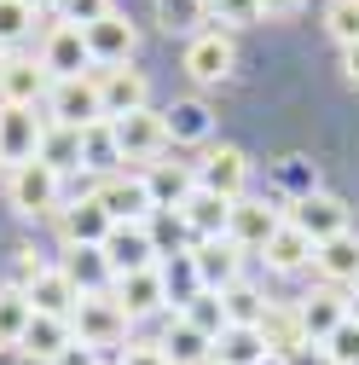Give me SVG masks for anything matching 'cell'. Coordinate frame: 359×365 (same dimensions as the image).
I'll return each mask as SVG.
<instances>
[{
    "instance_id": "6da1fadb",
    "label": "cell",
    "mask_w": 359,
    "mask_h": 365,
    "mask_svg": "<svg viewBox=\"0 0 359 365\" xmlns=\"http://www.w3.org/2000/svg\"><path fill=\"white\" fill-rule=\"evenodd\" d=\"M128 325L133 319L116 307V296L110 290H87L81 302H76V313H70V331H76V342L81 348H116V342H128Z\"/></svg>"
},
{
    "instance_id": "7a4b0ae2",
    "label": "cell",
    "mask_w": 359,
    "mask_h": 365,
    "mask_svg": "<svg viewBox=\"0 0 359 365\" xmlns=\"http://www.w3.org/2000/svg\"><path fill=\"white\" fill-rule=\"evenodd\" d=\"M93 203H99L116 226H122V220H128V226H145L151 209H157V203H151V186H145V174H128V168H116V174L99 180V186H93Z\"/></svg>"
},
{
    "instance_id": "3957f363",
    "label": "cell",
    "mask_w": 359,
    "mask_h": 365,
    "mask_svg": "<svg viewBox=\"0 0 359 365\" xmlns=\"http://www.w3.org/2000/svg\"><path fill=\"white\" fill-rule=\"evenodd\" d=\"M47 122H58V128H93V122H105V110H99V81L93 76H70V81H53L47 87Z\"/></svg>"
},
{
    "instance_id": "277c9868",
    "label": "cell",
    "mask_w": 359,
    "mask_h": 365,
    "mask_svg": "<svg viewBox=\"0 0 359 365\" xmlns=\"http://www.w3.org/2000/svg\"><path fill=\"white\" fill-rule=\"evenodd\" d=\"M58 186H64V174H53L47 163H24V168L6 174V203H12L18 215L41 220V215L58 209Z\"/></svg>"
},
{
    "instance_id": "5b68a950",
    "label": "cell",
    "mask_w": 359,
    "mask_h": 365,
    "mask_svg": "<svg viewBox=\"0 0 359 365\" xmlns=\"http://www.w3.org/2000/svg\"><path fill=\"white\" fill-rule=\"evenodd\" d=\"M81 41H87V53H93V64L99 70H116V64H133V53H140V29L128 24V12H105L99 24H87L81 29Z\"/></svg>"
},
{
    "instance_id": "8992f818",
    "label": "cell",
    "mask_w": 359,
    "mask_h": 365,
    "mask_svg": "<svg viewBox=\"0 0 359 365\" xmlns=\"http://www.w3.org/2000/svg\"><path fill=\"white\" fill-rule=\"evenodd\" d=\"M238 70V47H232V35L227 29H197L186 41V76L197 87H214V81H227Z\"/></svg>"
},
{
    "instance_id": "52a82bcc",
    "label": "cell",
    "mask_w": 359,
    "mask_h": 365,
    "mask_svg": "<svg viewBox=\"0 0 359 365\" xmlns=\"http://www.w3.org/2000/svg\"><path fill=\"white\" fill-rule=\"evenodd\" d=\"M93 81H99V110H105V122H122V116H133V110H151V81H145V70L116 64V70H99Z\"/></svg>"
},
{
    "instance_id": "ba28073f",
    "label": "cell",
    "mask_w": 359,
    "mask_h": 365,
    "mask_svg": "<svg viewBox=\"0 0 359 365\" xmlns=\"http://www.w3.org/2000/svg\"><path fill=\"white\" fill-rule=\"evenodd\" d=\"M110 133H116V145H122V163H157V157L168 151V122H162V110H133V116L110 122Z\"/></svg>"
},
{
    "instance_id": "9c48e42d",
    "label": "cell",
    "mask_w": 359,
    "mask_h": 365,
    "mask_svg": "<svg viewBox=\"0 0 359 365\" xmlns=\"http://www.w3.org/2000/svg\"><path fill=\"white\" fill-rule=\"evenodd\" d=\"M197 186L214 192V197H227V203H238L244 186H249V157L238 145H209L203 163H197Z\"/></svg>"
},
{
    "instance_id": "30bf717a",
    "label": "cell",
    "mask_w": 359,
    "mask_h": 365,
    "mask_svg": "<svg viewBox=\"0 0 359 365\" xmlns=\"http://www.w3.org/2000/svg\"><path fill=\"white\" fill-rule=\"evenodd\" d=\"M105 261H110V279H128V272H145L157 267V238H151V226H110V238L99 244Z\"/></svg>"
},
{
    "instance_id": "8fae6325",
    "label": "cell",
    "mask_w": 359,
    "mask_h": 365,
    "mask_svg": "<svg viewBox=\"0 0 359 365\" xmlns=\"http://www.w3.org/2000/svg\"><path fill=\"white\" fill-rule=\"evenodd\" d=\"M192 272H197V290H232L238 279H244V250L232 244V238H209V244H197L192 250Z\"/></svg>"
},
{
    "instance_id": "7c38bea8",
    "label": "cell",
    "mask_w": 359,
    "mask_h": 365,
    "mask_svg": "<svg viewBox=\"0 0 359 365\" xmlns=\"http://www.w3.org/2000/svg\"><path fill=\"white\" fill-rule=\"evenodd\" d=\"M41 122L35 110H24V105H0V163L6 168H24V163H35V151H41Z\"/></svg>"
},
{
    "instance_id": "4fadbf2b",
    "label": "cell",
    "mask_w": 359,
    "mask_h": 365,
    "mask_svg": "<svg viewBox=\"0 0 359 365\" xmlns=\"http://www.w3.org/2000/svg\"><path fill=\"white\" fill-rule=\"evenodd\" d=\"M284 226V215L266 203V197H238L232 203V220H227V238L238 250H266V238H273Z\"/></svg>"
},
{
    "instance_id": "5bb4252c",
    "label": "cell",
    "mask_w": 359,
    "mask_h": 365,
    "mask_svg": "<svg viewBox=\"0 0 359 365\" xmlns=\"http://www.w3.org/2000/svg\"><path fill=\"white\" fill-rule=\"evenodd\" d=\"M110 296H116V307H122L128 319H151V313H162V302H168V279H162V267H145V272L116 279Z\"/></svg>"
},
{
    "instance_id": "9a60e30c",
    "label": "cell",
    "mask_w": 359,
    "mask_h": 365,
    "mask_svg": "<svg viewBox=\"0 0 359 365\" xmlns=\"http://www.w3.org/2000/svg\"><path fill=\"white\" fill-rule=\"evenodd\" d=\"M174 215H180V226L192 232V244H209V238H227L232 203H227V197H214V192H203V186H192V197L180 203Z\"/></svg>"
},
{
    "instance_id": "2e32d148",
    "label": "cell",
    "mask_w": 359,
    "mask_h": 365,
    "mask_svg": "<svg viewBox=\"0 0 359 365\" xmlns=\"http://www.w3.org/2000/svg\"><path fill=\"white\" fill-rule=\"evenodd\" d=\"M110 226H116V220L93 203V192H87L81 203H70V209L58 215V238H64L70 250H99V244L110 238Z\"/></svg>"
},
{
    "instance_id": "e0dca14e",
    "label": "cell",
    "mask_w": 359,
    "mask_h": 365,
    "mask_svg": "<svg viewBox=\"0 0 359 365\" xmlns=\"http://www.w3.org/2000/svg\"><path fill=\"white\" fill-rule=\"evenodd\" d=\"M290 220L313 238V250H319L325 238L348 232V203H342V197H331V192H307V197L296 203V215H290Z\"/></svg>"
},
{
    "instance_id": "ac0fdd59",
    "label": "cell",
    "mask_w": 359,
    "mask_h": 365,
    "mask_svg": "<svg viewBox=\"0 0 359 365\" xmlns=\"http://www.w3.org/2000/svg\"><path fill=\"white\" fill-rule=\"evenodd\" d=\"M47 87H53L47 64H35V58H6V76H0V105L35 110V105H47Z\"/></svg>"
},
{
    "instance_id": "d6986e66",
    "label": "cell",
    "mask_w": 359,
    "mask_h": 365,
    "mask_svg": "<svg viewBox=\"0 0 359 365\" xmlns=\"http://www.w3.org/2000/svg\"><path fill=\"white\" fill-rule=\"evenodd\" d=\"M41 64H47V76H53V81H70V76H87V70H93V53H87L81 29H70V24H53Z\"/></svg>"
},
{
    "instance_id": "ffe728a7",
    "label": "cell",
    "mask_w": 359,
    "mask_h": 365,
    "mask_svg": "<svg viewBox=\"0 0 359 365\" xmlns=\"http://www.w3.org/2000/svg\"><path fill=\"white\" fill-rule=\"evenodd\" d=\"M296 313H301V331H307V342H325L342 319H348V296L336 290V284H319V290H307L301 302H296Z\"/></svg>"
},
{
    "instance_id": "44dd1931",
    "label": "cell",
    "mask_w": 359,
    "mask_h": 365,
    "mask_svg": "<svg viewBox=\"0 0 359 365\" xmlns=\"http://www.w3.org/2000/svg\"><path fill=\"white\" fill-rule=\"evenodd\" d=\"M162 354H168V365H209V359H214V336H203L186 313H168Z\"/></svg>"
},
{
    "instance_id": "7402d4cb",
    "label": "cell",
    "mask_w": 359,
    "mask_h": 365,
    "mask_svg": "<svg viewBox=\"0 0 359 365\" xmlns=\"http://www.w3.org/2000/svg\"><path fill=\"white\" fill-rule=\"evenodd\" d=\"M313 267L325 272V284H359V232L348 226V232L325 238L319 250H313Z\"/></svg>"
},
{
    "instance_id": "603a6c76",
    "label": "cell",
    "mask_w": 359,
    "mask_h": 365,
    "mask_svg": "<svg viewBox=\"0 0 359 365\" xmlns=\"http://www.w3.org/2000/svg\"><path fill=\"white\" fill-rule=\"evenodd\" d=\"M24 296H29V307H35V313H53V319H70V313H76V302H81V290H76V279H70L64 267H47V272H41V279H35Z\"/></svg>"
},
{
    "instance_id": "cb8c5ba5",
    "label": "cell",
    "mask_w": 359,
    "mask_h": 365,
    "mask_svg": "<svg viewBox=\"0 0 359 365\" xmlns=\"http://www.w3.org/2000/svg\"><path fill=\"white\" fill-rule=\"evenodd\" d=\"M255 331H261L266 354H284V359H296L301 348H313V342H307V331H301V313H296V307H266Z\"/></svg>"
},
{
    "instance_id": "d4e9b609",
    "label": "cell",
    "mask_w": 359,
    "mask_h": 365,
    "mask_svg": "<svg viewBox=\"0 0 359 365\" xmlns=\"http://www.w3.org/2000/svg\"><path fill=\"white\" fill-rule=\"evenodd\" d=\"M261 261L273 267V272H301V267H313V238L301 232L296 220H284L273 238H266V250H261Z\"/></svg>"
},
{
    "instance_id": "484cf974",
    "label": "cell",
    "mask_w": 359,
    "mask_h": 365,
    "mask_svg": "<svg viewBox=\"0 0 359 365\" xmlns=\"http://www.w3.org/2000/svg\"><path fill=\"white\" fill-rule=\"evenodd\" d=\"M162 122H168V145H203L214 133V116H209L203 99H174L162 110Z\"/></svg>"
},
{
    "instance_id": "4316f807",
    "label": "cell",
    "mask_w": 359,
    "mask_h": 365,
    "mask_svg": "<svg viewBox=\"0 0 359 365\" xmlns=\"http://www.w3.org/2000/svg\"><path fill=\"white\" fill-rule=\"evenodd\" d=\"M70 342H76V331H70V319H53V313H35L18 348H24L29 359H47V365H53V359H58V354H64Z\"/></svg>"
},
{
    "instance_id": "83f0119b",
    "label": "cell",
    "mask_w": 359,
    "mask_h": 365,
    "mask_svg": "<svg viewBox=\"0 0 359 365\" xmlns=\"http://www.w3.org/2000/svg\"><path fill=\"white\" fill-rule=\"evenodd\" d=\"M145 186H151V203L162 209V203H186L192 197V186H197V168H186V163H151L145 168Z\"/></svg>"
},
{
    "instance_id": "f1b7e54d",
    "label": "cell",
    "mask_w": 359,
    "mask_h": 365,
    "mask_svg": "<svg viewBox=\"0 0 359 365\" xmlns=\"http://www.w3.org/2000/svg\"><path fill=\"white\" fill-rule=\"evenodd\" d=\"M35 163H47L53 174H64V168H81V133H76V128H58V122H47V128H41V151H35Z\"/></svg>"
},
{
    "instance_id": "f546056e",
    "label": "cell",
    "mask_w": 359,
    "mask_h": 365,
    "mask_svg": "<svg viewBox=\"0 0 359 365\" xmlns=\"http://www.w3.org/2000/svg\"><path fill=\"white\" fill-rule=\"evenodd\" d=\"M261 354H266V342L255 325H227L214 336V365H255Z\"/></svg>"
},
{
    "instance_id": "4dcf8cb0",
    "label": "cell",
    "mask_w": 359,
    "mask_h": 365,
    "mask_svg": "<svg viewBox=\"0 0 359 365\" xmlns=\"http://www.w3.org/2000/svg\"><path fill=\"white\" fill-rule=\"evenodd\" d=\"M81 168H99V180L122 168V145H116L110 122H93V128H81Z\"/></svg>"
},
{
    "instance_id": "1f68e13d",
    "label": "cell",
    "mask_w": 359,
    "mask_h": 365,
    "mask_svg": "<svg viewBox=\"0 0 359 365\" xmlns=\"http://www.w3.org/2000/svg\"><path fill=\"white\" fill-rule=\"evenodd\" d=\"M64 272L76 279V290H81V296H87V290H110V284H116V279H110V261H105V250H70Z\"/></svg>"
},
{
    "instance_id": "d6a6232c",
    "label": "cell",
    "mask_w": 359,
    "mask_h": 365,
    "mask_svg": "<svg viewBox=\"0 0 359 365\" xmlns=\"http://www.w3.org/2000/svg\"><path fill=\"white\" fill-rule=\"evenodd\" d=\"M266 307H273V302H266L255 284H232V290H220V313H227V325H261V313Z\"/></svg>"
},
{
    "instance_id": "836d02e7",
    "label": "cell",
    "mask_w": 359,
    "mask_h": 365,
    "mask_svg": "<svg viewBox=\"0 0 359 365\" xmlns=\"http://www.w3.org/2000/svg\"><path fill=\"white\" fill-rule=\"evenodd\" d=\"M29 319H35L29 296L6 284V290H0V348H18V342H24V331H29Z\"/></svg>"
},
{
    "instance_id": "e575fe53",
    "label": "cell",
    "mask_w": 359,
    "mask_h": 365,
    "mask_svg": "<svg viewBox=\"0 0 359 365\" xmlns=\"http://www.w3.org/2000/svg\"><path fill=\"white\" fill-rule=\"evenodd\" d=\"M151 12L168 35H197V24L209 18V0H157Z\"/></svg>"
},
{
    "instance_id": "d590c367",
    "label": "cell",
    "mask_w": 359,
    "mask_h": 365,
    "mask_svg": "<svg viewBox=\"0 0 359 365\" xmlns=\"http://www.w3.org/2000/svg\"><path fill=\"white\" fill-rule=\"evenodd\" d=\"M209 18L220 24V29H249V24H261V0H209Z\"/></svg>"
},
{
    "instance_id": "8d00e7d4",
    "label": "cell",
    "mask_w": 359,
    "mask_h": 365,
    "mask_svg": "<svg viewBox=\"0 0 359 365\" xmlns=\"http://www.w3.org/2000/svg\"><path fill=\"white\" fill-rule=\"evenodd\" d=\"M35 29V12L24 6V0H0V53L18 47V41Z\"/></svg>"
},
{
    "instance_id": "74e56055",
    "label": "cell",
    "mask_w": 359,
    "mask_h": 365,
    "mask_svg": "<svg viewBox=\"0 0 359 365\" xmlns=\"http://www.w3.org/2000/svg\"><path fill=\"white\" fill-rule=\"evenodd\" d=\"M325 29L342 41V47H359V0H331L325 6Z\"/></svg>"
},
{
    "instance_id": "f35d334b",
    "label": "cell",
    "mask_w": 359,
    "mask_h": 365,
    "mask_svg": "<svg viewBox=\"0 0 359 365\" xmlns=\"http://www.w3.org/2000/svg\"><path fill=\"white\" fill-rule=\"evenodd\" d=\"M319 348H325L331 365H359V325H353V319H342V325H336Z\"/></svg>"
},
{
    "instance_id": "ab89813d",
    "label": "cell",
    "mask_w": 359,
    "mask_h": 365,
    "mask_svg": "<svg viewBox=\"0 0 359 365\" xmlns=\"http://www.w3.org/2000/svg\"><path fill=\"white\" fill-rule=\"evenodd\" d=\"M186 319H192L203 336H220V331H227V313H220V296H214V290H203V296L186 307Z\"/></svg>"
},
{
    "instance_id": "60d3db41",
    "label": "cell",
    "mask_w": 359,
    "mask_h": 365,
    "mask_svg": "<svg viewBox=\"0 0 359 365\" xmlns=\"http://www.w3.org/2000/svg\"><path fill=\"white\" fill-rule=\"evenodd\" d=\"M70 29H87V24H99L105 12H110V0H58V6H53Z\"/></svg>"
},
{
    "instance_id": "b9f144b4",
    "label": "cell",
    "mask_w": 359,
    "mask_h": 365,
    "mask_svg": "<svg viewBox=\"0 0 359 365\" xmlns=\"http://www.w3.org/2000/svg\"><path fill=\"white\" fill-rule=\"evenodd\" d=\"M41 272H47V261H41L35 250H18V255H12V290H29Z\"/></svg>"
},
{
    "instance_id": "7bdbcfd3",
    "label": "cell",
    "mask_w": 359,
    "mask_h": 365,
    "mask_svg": "<svg viewBox=\"0 0 359 365\" xmlns=\"http://www.w3.org/2000/svg\"><path fill=\"white\" fill-rule=\"evenodd\" d=\"M116 365H168V354H162V342H128Z\"/></svg>"
},
{
    "instance_id": "ee69618b",
    "label": "cell",
    "mask_w": 359,
    "mask_h": 365,
    "mask_svg": "<svg viewBox=\"0 0 359 365\" xmlns=\"http://www.w3.org/2000/svg\"><path fill=\"white\" fill-rule=\"evenodd\" d=\"M307 0H261V18H296Z\"/></svg>"
},
{
    "instance_id": "f6af8a7d",
    "label": "cell",
    "mask_w": 359,
    "mask_h": 365,
    "mask_svg": "<svg viewBox=\"0 0 359 365\" xmlns=\"http://www.w3.org/2000/svg\"><path fill=\"white\" fill-rule=\"evenodd\" d=\"M53 365H99V354H93V348H81V342H70V348H64Z\"/></svg>"
},
{
    "instance_id": "bcb514c9",
    "label": "cell",
    "mask_w": 359,
    "mask_h": 365,
    "mask_svg": "<svg viewBox=\"0 0 359 365\" xmlns=\"http://www.w3.org/2000/svg\"><path fill=\"white\" fill-rule=\"evenodd\" d=\"M290 365H331V359H325V348H319V342H313V348H301Z\"/></svg>"
},
{
    "instance_id": "7dc6e473",
    "label": "cell",
    "mask_w": 359,
    "mask_h": 365,
    "mask_svg": "<svg viewBox=\"0 0 359 365\" xmlns=\"http://www.w3.org/2000/svg\"><path fill=\"white\" fill-rule=\"evenodd\" d=\"M342 70H348V81L359 87V47H342Z\"/></svg>"
},
{
    "instance_id": "c3c4849f",
    "label": "cell",
    "mask_w": 359,
    "mask_h": 365,
    "mask_svg": "<svg viewBox=\"0 0 359 365\" xmlns=\"http://www.w3.org/2000/svg\"><path fill=\"white\" fill-rule=\"evenodd\" d=\"M348 319L359 325V284H353V296H348Z\"/></svg>"
},
{
    "instance_id": "681fc988",
    "label": "cell",
    "mask_w": 359,
    "mask_h": 365,
    "mask_svg": "<svg viewBox=\"0 0 359 365\" xmlns=\"http://www.w3.org/2000/svg\"><path fill=\"white\" fill-rule=\"evenodd\" d=\"M255 365H290V359H284V354H261Z\"/></svg>"
},
{
    "instance_id": "f907efd6",
    "label": "cell",
    "mask_w": 359,
    "mask_h": 365,
    "mask_svg": "<svg viewBox=\"0 0 359 365\" xmlns=\"http://www.w3.org/2000/svg\"><path fill=\"white\" fill-rule=\"evenodd\" d=\"M24 6H29V12H47V6H58V0H24Z\"/></svg>"
},
{
    "instance_id": "816d5d0a",
    "label": "cell",
    "mask_w": 359,
    "mask_h": 365,
    "mask_svg": "<svg viewBox=\"0 0 359 365\" xmlns=\"http://www.w3.org/2000/svg\"><path fill=\"white\" fill-rule=\"evenodd\" d=\"M0 76H6V53H0Z\"/></svg>"
}]
</instances>
